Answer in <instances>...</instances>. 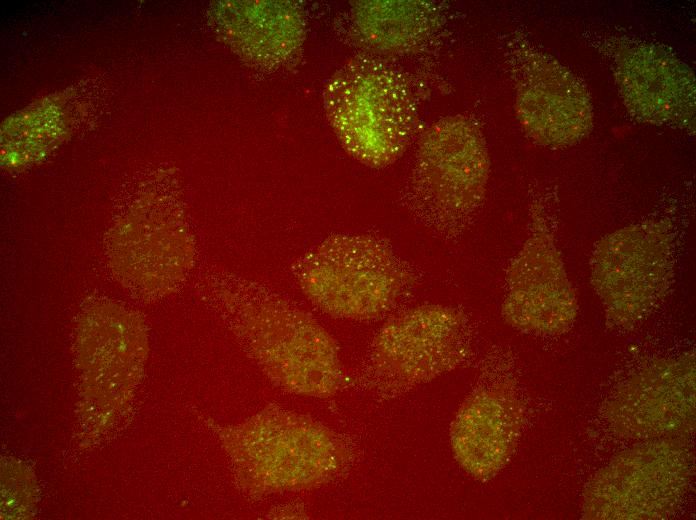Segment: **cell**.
Masks as SVG:
<instances>
[{
  "label": "cell",
  "instance_id": "cell-9",
  "mask_svg": "<svg viewBox=\"0 0 696 520\" xmlns=\"http://www.w3.org/2000/svg\"><path fill=\"white\" fill-rule=\"evenodd\" d=\"M507 52L515 109L526 133L551 147L582 139L592 125V107L579 79L523 38L510 41Z\"/></svg>",
  "mask_w": 696,
  "mask_h": 520
},
{
  "label": "cell",
  "instance_id": "cell-6",
  "mask_svg": "<svg viewBox=\"0 0 696 520\" xmlns=\"http://www.w3.org/2000/svg\"><path fill=\"white\" fill-rule=\"evenodd\" d=\"M692 470V453L684 438L653 439L626 449L587 485L582 518H668L682 503Z\"/></svg>",
  "mask_w": 696,
  "mask_h": 520
},
{
  "label": "cell",
  "instance_id": "cell-11",
  "mask_svg": "<svg viewBox=\"0 0 696 520\" xmlns=\"http://www.w3.org/2000/svg\"><path fill=\"white\" fill-rule=\"evenodd\" d=\"M576 313L559 251L542 218L534 215L531 234L507 270L502 315L522 332L555 335L573 325Z\"/></svg>",
  "mask_w": 696,
  "mask_h": 520
},
{
  "label": "cell",
  "instance_id": "cell-15",
  "mask_svg": "<svg viewBox=\"0 0 696 520\" xmlns=\"http://www.w3.org/2000/svg\"><path fill=\"white\" fill-rule=\"evenodd\" d=\"M355 34L379 54H408L434 34L439 12L424 1H362L352 10Z\"/></svg>",
  "mask_w": 696,
  "mask_h": 520
},
{
  "label": "cell",
  "instance_id": "cell-10",
  "mask_svg": "<svg viewBox=\"0 0 696 520\" xmlns=\"http://www.w3.org/2000/svg\"><path fill=\"white\" fill-rule=\"evenodd\" d=\"M604 416L620 437L684 438L695 424L694 354L642 366L616 388Z\"/></svg>",
  "mask_w": 696,
  "mask_h": 520
},
{
  "label": "cell",
  "instance_id": "cell-4",
  "mask_svg": "<svg viewBox=\"0 0 696 520\" xmlns=\"http://www.w3.org/2000/svg\"><path fill=\"white\" fill-rule=\"evenodd\" d=\"M306 297L338 318L377 319L390 311L414 275L385 240L368 234H335L294 266Z\"/></svg>",
  "mask_w": 696,
  "mask_h": 520
},
{
  "label": "cell",
  "instance_id": "cell-5",
  "mask_svg": "<svg viewBox=\"0 0 696 520\" xmlns=\"http://www.w3.org/2000/svg\"><path fill=\"white\" fill-rule=\"evenodd\" d=\"M488 176V152L477 125L461 115L440 119L418 143L407 204L428 228L454 237L481 204Z\"/></svg>",
  "mask_w": 696,
  "mask_h": 520
},
{
  "label": "cell",
  "instance_id": "cell-8",
  "mask_svg": "<svg viewBox=\"0 0 696 520\" xmlns=\"http://www.w3.org/2000/svg\"><path fill=\"white\" fill-rule=\"evenodd\" d=\"M673 237L667 225L646 222L604 237L591 259V281L607 323L629 329L664 299L672 283Z\"/></svg>",
  "mask_w": 696,
  "mask_h": 520
},
{
  "label": "cell",
  "instance_id": "cell-13",
  "mask_svg": "<svg viewBox=\"0 0 696 520\" xmlns=\"http://www.w3.org/2000/svg\"><path fill=\"white\" fill-rule=\"evenodd\" d=\"M523 421V407L510 388L499 384L477 389L463 402L452 425L455 459L474 478H493L510 460Z\"/></svg>",
  "mask_w": 696,
  "mask_h": 520
},
{
  "label": "cell",
  "instance_id": "cell-2",
  "mask_svg": "<svg viewBox=\"0 0 696 520\" xmlns=\"http://www.w3.org/2000/svg\"><path fill=\"white\" fill-rule=\"evenodd\" d=\"M219 435L239 489L252 498L321 486L350 459L330 429L273 404L243 423L220 427Z\"/></svg>",
  "mask_w": 696,
  "mask_h": 520
},
{
  "label": "cell",
  "instance_id": "cell-7",
  "mask_svg": "<svg viewBox=\"0 0 696 520\" xmlns=\"http://www.w3.org/2000/svg\"><path fill=\"white\" fill-rule=\"evenodd\" d=\"M470 331L454 307L421 305L388 320L375 336L367 373L374 387L394 395L460 365L468 355Z\"/></svg>",
  "mask_w": 696,
  "mask_h": 520
},
{
  "label": "cell",
  "instance_id": "cell-1",
  "mask_svg": "<svg viewBox=\"0 0 696 520\" xmlns=\"http://www.w3.org/2000/svg\"><path fill=\"white\" fill-rule=\"evenodd\" d=\"M234 333L272 383L313 397L342 382L338 347L308 313L252 280L230 277L222 292Z\"/></svg>",
  "mask_w": 696,
  "mask_h": 520
},
{
  "label": "cell",
  "instance_id": "cell-12",
  "mask_svg": "<svg viewBox=\"0 0 696 520\" xmlns=\"http://www.w3.org/2000/svg\"><path fill=\"white\" fill-rule=\"evenodd\" d=\"M615 52V77L635 117L658 125H694L695 82L684 63L645 43L622 45Z\"/></svg>",
  "mask_w": 696,
  "mask_h": 520
},
{
  "label": "cell",
  "instance_id": "cell-3",
  "mask_svg": "<svg viewBox=\"0 0 696 520\" xmlns=\"http://www.w3.org/2000/svg\"><path fill=\"white\" fill-rule=\"evenodd\" d=\"M324 109L343 148L370 167L395 162L417 124V104L406 78L374 55L351 59L327 82Z\"/></svg>",
  "mask_w": 696,
  "mask_h": 520
},
{
  "label": "cell",
  "instance_id": "cell-14",
  "mask_svg": "<svg viewBox=\"0 0 696 520\" xmlns=\"http://www.w3.org/2000/svg\"><path fill=\"white\" fill-rule=\"evenodd\" d=\"M230 7L229 37L247 62L271 68L298 52L304 37V20L293 3L244 1Z\"/></svg>",
  "mask_w": 696,
  "mask_h": 520
}]
</instances>
